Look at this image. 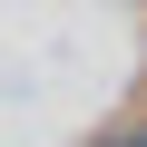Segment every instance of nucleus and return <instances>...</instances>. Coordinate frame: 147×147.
<instances>
[{"mask_svg":"<svg viewBox=\"0 0 147 147\" xmlns=\"http://www.w3.org/2000/svg\"><path fill=\"white\" fill-rule=\"evenodd\" d=\"M98 147H147V118H127V127H108Z\"/></svg>","mask_w":147,"mask_h":147,"instance_id":"1","label":"nucleus"}]
</instances>
